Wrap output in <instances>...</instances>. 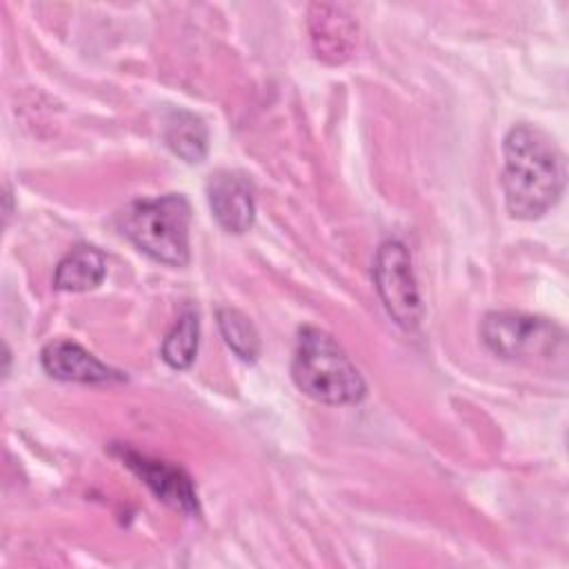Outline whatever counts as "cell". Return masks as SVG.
<instances>
[{
    "label": "cell",
    "mask_w": 569,
    "mask_h": 569,
    "mask_svg": "<svg viewBox=\"0 0 569 569\" xmlns=\"http://www.w3.org/2000/svg\"><path fill=\"white\" fill-rule=\"evenodd\" d=\"M502 191L507 211L520 220L545 216L562 196L567 182L565 156L533 124H516L502 142Z\"/></svg>",
    "instance_id": "cell-1"
},
{
    "label": "cell",
    "mask_w": 569,
    "mask_h": 569,
    "mask_svg": "<svg viewBox=\"0 0 569 569\" xmlns=\"http://www.w3.org/2000/svg\"><path fill=\"white\" fill-rule=\"evenodd\" d=\"M293 382L322 405H356L367 385L342 347L318 327H302L291 362Z\"/></svg>",
    "instance_id": "cell-2"
},
{
    "label": "cell",
    "mask_w": 569,
    "mask_h": 569,
    "mask_svg": "<svg viewBox=\"0 0 569 569\" xmlns=\"http://www.w3.org/2000/svg\"><path fill=\"white\" fill-rule=\"evenodd\" d=\"M191 207L182 193L136 200L120 213L122 233L149 258L182 267L189 262Z\"/></svg>",
    "instance_id": "cell-3"
},
{
    "label": "cell",
    "mask_w": 569,
    "mask_h": 569,
    "mask_svg": "<svg viewBox=\"0 0 569 569\" xmlns=\"http://www.w3.org/2000/svg\"><path fill=\"white\" fill-rule=\"evenodd\" d=\"M482 342L500 358L529 365L560 362L565 367V331L540 316L520 311H491L480 327Z\"/></svg>",
    "instance_id": "cell-4"
},
{
    "label": "cell",
    "mask_w": 569,
    "mask_h": 569,
    "mask_svg": "<svg viewBox=\"0 0 569 569\" xmlns=\"http://www.w3.org/2000/svg\"><path fill=\"white\" fill-rule=\"evenodd\" d=\"M373 282L387 313L402 329L411 331L422 318V305L418 284L411 269L409 251L398 240L380 244L373 260Z\"/></svg>",
    "instance_id": "cell-5"
},
{
    "label": "cell",
    "mask_w": 569,
    "mask_h": 569,
    "mask_svg": "<svg viewBox=\"0 0 569 569\" xmlns=\"http://www.w3.org/2000/svg\"><path fill=\"white\" fill-rule=\"evenodd\" d=\"M309 33L316 56L327 64H340L349 60L356 47L358 22L342 4L313 2L309 7Z\"/></svg>",
    "instance_id": "cell-6"
},
{
    "label": "cell",
    "mask_w": 569,
    "mask_h": 569,
    "mask_svg": "<svg viewBox=\"0 0 569 569\" xmlns=\"http://www.w3.org/2000/svg\"><path fill=\"white\" fill-rule=\"evenodd\" d=\"M209 207L218 224L229 233H244L256 218L253 187L247 176L229 169L211 173L207 182Z\"/></svg>",
    "instance_id": "cell-7"
},
{
    "label": "cell",
    "mask_w": 569,
    "mask_h": 569,
    "mask_svg": "<svg viewBox=\"0 0 569 569\" xmlns=\"http://www.w3.org/2000/svg\"><path fill=\"white\" fill-rule=\"evenodd\" d=\"M118 453L122 462L142 478V482L158 496V500L167 502L173 509H180L182 513L198 511L196 491L191 485V478L176 465H169L164 460H151L133 449L118 447Z\"/></svg>",
    "instance_id": "cell-8"
},
{
    "label": "cell",
    "mask_w": 569,
    "mask_h": 569,
    "mask_svg": "<svg viewBox=\"0 0 569 569\" xmlns=\"http://www.w3.org/2000/svg\"><path fill=\"white\" fill-rule=\"evenodd\" d=\"M42 369L67 382H109L122 380V373L100 362L93 353L73 340H53L40 353Z\"/></svg>",
    "instance_id": "cell-9"
},
{
    "label": "cell",
    "mask_w": 569,
    "mask_h": 569,
    "mask_svg": "<svg viewBox=\"0 0 569 569\" xmlns=\"http://www.w3.org/2000/svg\"><path fill=\"white\" fill-rule=\"evenodd\" d=\"M107 273L104 256L96 247L71 249L56 267L53 287L60 291H89L96 289Z\"/></svg>",
    "instance_id": "cell-10"
},
{
    "label": "cell",
    "mask_w": 569,
    "mask_h": 569,
    "mask_svg": "<svg viewBox=\"0 0 569 569\" xmlns=\"http://www.w3.org/2000/svg\"><path fill=\"white\" fill-rule=\"evenodd\" d=\"M164 142L184 162H202L209 147V133L196 113L173 111L164 124Z\"/></svg>",
    "instance_id": "cell-11"
},
{
    "label": "cell",
    "mask_w": 569,
    "mask_h": 569,
    "mask_svg": "<svg viewBox=\"0 0 569 569\" xmlns=\"http://www.w3.org/2000/svg\"><path fill=\"white\" fill-rule=\"evenodd\" d=\"M200 322L198 311L193 307H184V311L178 316L173 329L167 333L162 342V360L173 369H187L191 367L198 342H200Z\"/></svg>",
    "instance_id": "cell-12"
},
{
    "label": "cell",
    "mask_w": 569,
    "mask_h": 569,
    "mask_svg": "<svg viewBox=\"0 0 569 569\" xmlns=\"http://www.w3.org/2000/svg\"><path fill=\"white\" fill-rule=\"evenodd\" d=\"M218 327L224 338V342L231 347V351L247 360L253 362L260 353V338L253 327V322L238 309L222 307L218 309Z\"/></svg>",
    "instance_id": "cell-13"
}]
</instances>
